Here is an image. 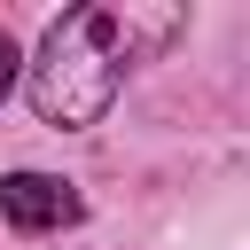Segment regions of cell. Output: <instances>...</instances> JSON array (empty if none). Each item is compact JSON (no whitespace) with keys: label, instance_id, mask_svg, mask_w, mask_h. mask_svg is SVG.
<instances>
[{"label":"cell","instance_id":"1","mask_svg":"<svg viewBox=\"0 0 250 250\" xmlns=\"http://www.w3.org/2000/svg\"><path fill=\"white\" fill-rule=\"evenodd\" d=\"M180 31V8H117V0H94V8H70L47 23L39 39V62H31V109L47 125H94L125 70L141 55H156L164 39Z\"/></svg>","mask_w":250,"mask_h":250},{"label":"cell","instance_id":"2","mask_svg":"<svg viewBox=\"0 0 250 250\" xmlns=\"http://www.w3.org/2000/svg\"><path fill=\"white\" fill-rule=\"evenodd\" d=\"M78 188L55 180V172H8L0 180V219L23 227V234H55V227H78Z\"/></svg>","mask_w":250,"mask_h":250},{"label":"cell","instance_id":"3","mask_svg":"<svg viewBox=\"0 0 250 250\" xmlns=\"http://www.w3.org/2000/svg\"><path fill=\"white\" fill-rule=\"evenodd\" d=\"M16 62H23V55H16V39L0 31V102H8V86H16Z\"/></svg>","mask_w":250,"mask_h":250}]
</instances>
